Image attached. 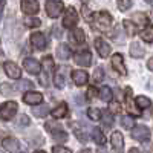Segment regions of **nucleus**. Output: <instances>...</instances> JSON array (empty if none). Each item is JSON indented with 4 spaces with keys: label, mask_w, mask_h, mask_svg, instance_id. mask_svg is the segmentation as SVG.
<instances>
[{
    "label": "nucleus",
    "mask_w": 153,
    "mask_h": 153,
    "mask_svg": "<svg viewBox=\"0 0 153 153\" xmlns=\"http://www.w3.org/2000/svg\"><path fill=\"white\" fill-rule=\"evenodd\" d=\"M112 25V16L106 11H101L94 17V28L98 31H107Z\"/></svg>",
    "instance_id": "1"
},
{
    "label": "nucleus",
    "mask_w": 153,
    "mask_h": 153,
    "mask_svg": "<svg viewBox=\"0 0 153 153\" xmlns=\"http://www.w3.org/2000/svg\"><path fill=\"white\" fill-rule=\"evenodd\" d=\"M17 113V103L16 101H6L5 104L0 106V120L8 121Z\"/></svg>",
    "instance_id": "2"
},
{
    "label": "nucleus",
    "mask_w": 153,
    "mask_h": 153,
    "mask_svg": "<svg viewBox=\"0 0 153 153\" xmlns=\"http://www.w3.org/2000/svg\"><path fill=\"white\" fill-rule=\"evenodd\" d=\"M46 127L49 129L51 135H52V138L55 139V141H58V143H66L68 141V133L63 130L60 126H57L55 123H48Z\"/></svg>",
    "instance_id": "3"
},
{
    "label": "nucleus",
    "mask_w": 153,
    "mask_h": 153,
    "mask_svg": "<svg viewBox=\"0 0 153 153\" xmlns=\"http://www.w3.org/2000/svg\"><path fill=\"white\" fill-rule=\"evenodd\" d=\"M63 3L58 0H48L46 2V14L52 19H57L61 12H63Z\"/></svg>",
    "instance_id": "4"
},
{
    "label": "nucleus",
    "mask_w": 153,
    "mask_h": 153,
    "mask_svg": "<svg viewBox=\"0 0 153 153\" xmlns=\"http://www.w3.org/2000/svg\"><path fill=\"white\" fill-rule=\"evenodd\" d=\"M132 138L136 141H147L150 138V130L146 126H136L132 129Z\"/></svg>",
    "instance_id": "5"
},
{
    "label": "nucleus",
    "mask_w": 153,
    "mask_h": 153,
    "mask_svg": "<svg viewBox=\"0 0 153 153\" xmlns=\"http://www.w3.org/2000/svg\"><path fill=\"white\" fill-rule=\"evenodd\" d=\"M94 45H95V48H97V51H98L100 57H103V58H107V57H109V54H110V45L104 40V38H101V37L95 38Z\"/></svg>",
    "instance_id": "6"
},
{
    "label": "nucleus",
    "mask_w": 153,
    "mask_h": 153,
    "mask_svg": "<svg viewBox=\"0 0 153 153\" xmlns=\"http://www.w3.org/2000/svg\"><path fill=\"white\" fill-rule=\"evenodd\" d=\"M3 68H5V72H6V75L9 76V78H12V80H20V76H22V69L16 65V63L6 61L5 65H3Z\"/></svg>",
    "instance_id": "7"
},
{
    "label": "nucleus",
    "mask_w": 153,
    "mask_h": 153,
    "mask_svg": "<svg viewBox=\"0 0 153 153\" xmlns=\"http://www.w3.org/2000/svg\"><path fill=\"white\" fill-rule=\"evenodd\" d=\"M76 22H78V14H76V11L71 6L66 9V14H65V19H63V26L66 28H74Z\"/></svg>",
    "instance_id": "8"
},
{
    "label": "nucleus",
    "mask_w": 153,
    "mask_h": 153,
    "mask_svg": "<svg viewBox=\"0 0 153 153\" xmlns=\"http://www.w3.org/2000/svg\"><path fill=\"white\" fill-rule=\"evenodd\" d=\"M40 6H38L37 0H22V11L28 16H34L38 12Z\"/></svg>",
    "instance_id": "9"
},
{
    "label": "nucleus",
    "mask_w": 153,
    "mask_h": 153,
    "mask_svg": "<svg viewBox=\"0 0 153 153\" xmlns=\"http://www.w3.org/2000/svg\"><path fill=\"white\" fill-rule=\"evenodd\" d=\"M75 63L78 66H83V68H87V66H91L92 65V55L89 51H83V52H78L75 57H74Z\"/></svg>",
    "instance_id": "10"
},
{
    "label": "nucleus",
    "mask_w": 153,
    "mask_h": 153,
    "mask_svg": "<svg viewBox=\"0 0 153 153\" xmlns=\"http://www.w3.org/2000/svg\"><path fill=\"white\" fill-rule=\"evenodd\" d=\"M23 68L26 69V72H29V74H32V75H38V74H40V71H42L40 63H38L35 58H25Z\"/></svg>",
    "instance_id": "11"
},
{
    "label": "nucleus",
    "mask_w": 153,
    "mask_h": 153,
    "mask_svg": "<svg viewBox=\"0 0 153 153\" xmlns=\"http://www.w3.org/2000/svg\"><path fill=\"white\" fill-rule=\"evenodd\" d=\"M23 101L26 104H31V106H37V104H40L42 101H43V95L40 94V92H34V91H31V92H26L23 95Z\"/></svg>",
    "instance_id": "12"
},
{
    "label": "nucleus",
    "mask_w": 153,
    "mask_h": 153,
    "mask_svg": "<svg viewBox=\"0 0 153 153\" xmlns=\"http://www.w3.org/2000/svg\"><path fill=\"white\" fill-rule=\"evenodd\" d=\"M112 66H113L115 71H117L118 74H121V75L127 74V69H126V65H124V58H123L121 54H115L112 57Z\"/></svg>",
    "instance_id": "13"
},
{
    "label": "nucleus",
    "mask_w": 153,
    "mask_h": 153,
    "mask_svg": "<svg viewBox=\"0 0 153 153\" xmlns=\"http://www.w3.org/2000/svg\"><path fill=\"white\" fill-rule=\"evenodd\" d=\"M31 43H32L34 48H37V49H45V48L48 46L46 37H45V34H42V32H32V34H31Z\"/></svg>",
    "instance_id": "14"
},
{
    "label": "nucleus",
    "mask_w": 153,
    "mask_h": 153,
    "mask_svg": "<svg viewBox=\"0 0 153 153\" xmlns=\"http://www.w3.org/2000/svg\"><path fill=\"white\" fill-rule=\"evenodd\" d=\"M2 144H3V149H5L6 152H9V153H17V152L20 150V143L17 141L16 138H12V136L5 138Z\"/></svg>",
    "instance_id": "15"
},
{
    "label": "nucleus",
    "mask_w": 153,
    "mask_h": 153,
    "mask_svg": "<svg viewBox=\"0 0 153 153\" xmlns=\"http://www.w3.org/2000/svg\"><path fill=\"white\" fill-rule=\"evenodd\" d=\"M110 143H112L115 150H117L118 153H121L123 149H124V136H123V133L121 132H113L112 138H110Z\"/></svg>",
    "instance_id": "16"
},
{
    "label": "nucleus",
    "mask_w": 153,
    "mask_h": 153,
    "mask_svg": "<svg viewBox=\"0 0 153 153\" xmlns=\"http://www.w3.org/2000/svg\"><path fill=\"white\" fill-rule=\"evenodd\" d=\"M87 78H89V75L86 71H80V69H76L72 72V80L76 86H84L87 83Z\"/></svg>",
    "instance_id": "17"
},
{
    "label": "nucleus",
    "mask_w": 153,
    "mask_h": 153,
    "mask_svg": "<svg viewBox=\"0 0 153 153\" xmlns=\"http://www.w3.org/2000/svg\"><path fill=\"white\" fill-rule=\"evenodd\" d=\"M71 55H72V51H71V48H69L66 43L58 45V48H57V57H58L60 60L66 61V60L71 58Z\"/></svg>",
    "instance_id": "18"
},
{
    "label": "nucleus",
    "mask_w": 153,
    "mask_h": 153,
    "mask_svg": "<svg viewBox=\"0 0 153 153\" xmlns=\"http://www.w3.org/2000/svg\"><path fill=\"white\" fill-rule=\"evenodd\" d=\"M129 52L133 58H143L144 54H146V49L143 48V45H139L138 42H133L130 45V49H129Z\"/></svg>",
    "instance_id": "19"
},
{
    "label": "nucleus",
    "mask_w": 153,
    "mask_h": 153,
    "mask_svg": "<svg viewBox=\"0 0 153 153\" xmlns=\"http://www.w3.org/2000/svg\"><path fill=\"white\" fill-rule=\"evenodd\" d=\"M132 20H133V23L136 25V26H141V28L147 26V23H149V19H147V16L144 14V12H135V14L132 16Z\"/></svg>",
    "instance_id": "20"
},
{
    "label": "nucleus",
    "mask_w": 153,
    "mask_h": 153,
    "mask_svg": "<svg viewBox=\"0 0 153 153\" xmlns=\"http://www.w3.org/2000/svg\"><path fill=\"white\" fill-rule=\"evenodd\" d=\"M51 113H52L54 118H65L68 115V104L66 103H60Z\"/></svg>",
    "instance_id": "21"
},
{
    "label": "nucleus",
    "mask_w": 153,
    "mask_h": 153,
    "mask_svg": "<svg viewBox=\"0 0 153 153\" xmlns=\"http://www.w3.org/2000/svg\"><path fill=\"white\" fill-rule=\"evenodd\" d=\"M71 37H72V40H74L75 43H78V45H83V43L86 42L84 31H83V29H80V28H75V29L72 31Z\"/></svg>",
    "instance_id": "22"
},
{
    "label": "nucleus",
    "mask_w": 153,
    "mask_h": 153,
    "mask_svg": "<svg viewBox=\"0 0 153 153\" xmlns=\"http://www.w3.org/2000/svg\"><path fill=\"white\" fill-rule=\"evenodd\" d=\"M66 68H61V69H58V74L55 75V86L57 87H65V84H66Z\"/></svg>",
    "instance_id": "23"
},
{
    "label": "nucleus",
    "mask_w": 153,
    "mask_h": 153,
    "mask_svg": "<svg viewBox=\"0 0 153 153\" xmlns=\"http://www.w3.org/2000/svg\"><path fill=\"white\" fill-rule=\"evenodd\" d=\"M100 98L104 101V103H110L112 101V98H113V94H112V89L110 87H107V86H104V87H101L100 89Z\"/></svg>",
    "instance_id": "24"
},
{
    "label": "nucleus",
    "mask_w": 153,
    "mask_h": 153,
    "mask_svg": "<svg viewBox=\"0 0 153 153\" xmlns=\"http://www.w3.org/2000/svg\"><path fill=\"white\" fill-rule=\"evenodd\" d=\"M92 139L98 144V146H103L106 143V136L103 135V132H101V129H98V127H95V129H92Z\"/></svg>",
    "instance_id": "25"
},
{
    "label": "nucleus",
    "mask_w": 153,
    "mask_h": 153,
    "mask_svg": "<svg viewBox=\"0 0 153 153\" xmlns=\"http://www.w3.org/2000/svg\"><path fill=\"white\" fill-rule=\"evenodd\" d=\"M32 113L35 118H45L46 115L49 113V107L48 106H35L32 109Z\"/></svg>",
    "instance_id": "26"
},
{
    "label": "nucleus",
    "mask_w": 153,
    "mask_h": 153,
    "mask_svg": "<svg viewBox=\"0 0 153 153\" xmlns=\"http://www.w3.org/2000/svg\"><path fill=\"white\" fill-rule=\"evenodd\" d=\"M71 127L74 129L75 136L78 138L80 141H83V143H86V141H87V135H86L84 132H81V129H78V124H76V123H72V124H71Z\"/></svg>",
    "instance_id": "27"
},
{
    "label": "nucleus",
    "mask_w": 153,
    "mask_h": 153,
    "mask_svg": "<svg viewBox=\"0 0 153 153\" xmlns=\"http://www.w3.org/2000/svg\"><path fill=\"white\" fill-rule=\"evenodd\" d=\"M42 25V20L37 19V17H26L25 19V26L28 28H38Z\"/></svg>",
    "instance_id": "28"
},
{
    "label": "nucleus",
    "mask_w": 153,
    "mask_h": 153,
    "mask_svg": "<svg viewBox=\"0 0 153 153\" xmlns=\"http://www.w3.org/2000/svg\"><path fill=\"white\" fill-rule=\"evenodd\" d=\"M101 121H103V126L106 127V129H110V127L113 126V117L110 112H104V117H101Z\"/></svg>",
    "instance_id": "29"
},
{
    "label": "nucleus",
    "mask_w": 153,
    "mask_h": 153,
    "mask_svg": "<svg viewBox=\"0 0 153 153\" xmlns=\"http://www.w3.org/2000/svg\"><path fill=\"white\" fill-rule=\"evenodd\" d=\"M0 92H2V95H14L16 87L12 84H9V83H3L2 86H0Z\"/></svg>",
    "instance_id": "30"
},
{
    "label": "nucleus",
    "mask_w": 153,
    "mask_h": 153,
    "mask_svg": "<svg viewBox=\"0 0 153 153\" xmlns=\"http://www.w3.org/2000/svg\"><path fill=\"white\" fill-rule=\"evenodd\" d=\"M121 126L124 127V129H127V130H132L135 127V120L132 117H123L121 118Z\"/></svg>",
    "instance_id": "31"
},
{
    "label": "nucleus",
    "mask_w": 153,
    "mask_h": 153,
    "mask_svg": "<svg viewBox=\"0 0 153 153\" xmlns=\"http://www.w3.org/2000/svg\"><path fill=\"white\" fill-rule=\"evenodd\" d=\"M135 103H136L139 107H141V109H147V107L152 106V101H150L147 97H136Z\"/></svg>",
    "instance_id": "32"
},
{
    "label": "nucleus",
    "mask_w": 153,
    "mask_h": 153,
    "mask_svg": "<svg viewBox=\"0 0 153 153\" xmlns=\"http://www.w3.org/2000/svg\"><path fill=\"white\" fill-rule=\"evenodd\" d=\"M124 28H126V32L129 34V35H135L136 34V25L130 20H124Z\"/></svg>",
    "instance_id": "33"
},
{
    "label": "nucleus",
    "mask_w": 153,
    "mask_h": 153,
    "mask_svg": "<svg viewBox=\"0 0 153 153\" xmlns=\"http://www.w3.org/2000/svg\"><path fill=\"white\" fill-rule=\"evenodd\" d=\"M43 66H45V71L48 72V74H51L54 71V60H52V57H45L43 58Z\"/></svg>",
    "instance_id": "34"
},
{
    "label": "nucleus",
    "mask_w": 153,
    "mask_h": 153,
    "mask_svg": "<svg viewBox=\"0 0 153 153\" xmlns=\"http://www.w3.org/2000/svg\"><path fill=\"white\" fill-rule=\"evenodd\" d=\"M141 38L147 43H152L153 42V28H146L143 32H141Z\"/></svg>",
    "instance_id": "35"
},
{
    "label": "nucleus",
    "mask_w": 153,
    "mask_h": 153,
    "mask_svg": "<svg viewBox=\"0 0 153 153\" xmlns=\"http://www.w3.org/2000/svg\"><path fill=\"white\" fill-rule=\"evenodd\" d=\"M87 117L91 120H94V121H98V120H101V112L97 107H91L87 110Z\"/></svg>",
    "instance_id": "36"
},
{
    "label": "nucleus",
    "mask_w": 153,
    "mask_h": 153,
    "mask_svg": "<svg viewBox=\"0 0 153 153\" xmlns=\"http://www.w3.org/2000/svg\"><path fill=\"white\" fill-rule=\"evenodd\" d=\"M126 98H127V109H129L133 115H139V110L133 107V103H132V100H130V89L129 87H127V97Z\"/></svg>",
    "instance_id": "37"
},
{
    "label": "nucleus",
    "mask_w": 153,
    "mask_h": 153,
    "mask_svg": "<svg viewBox=\"0 0 153 153\" xmlns=\"http://www.w3.org/2000/svg\"><path fill=\"white\" fill-rule=\"evenodd\" d=\"M103 78H104V71H103V68H97L95 72H94V81H95V83H101V81H103Z\"/></svg>",
    "instance_id": "38"
},
{
    "label": "nucleus",
    "mask_w": 153,
    "mask_h": 153,
    "mask_svg": "<svg viewBox=\"0 0 153 153\" xmlns=\"http://www.w3.org/2000/svg\"><path fill=\"white\" fill-rule=\"evenodd\" d=\"M130 6H132L130 0H118V8H120V11H127Z\"/></svg>",
    "instance_id": "39"
},
{
    "label": "nucleus",
    "mask_w": 153,
    "mask_h": 153,
    "mask_svg": "<svg viewBox=\"0 0 153 153\" xmlns=\"http://www.w3.org/2000/svg\"><path fill=\"white\" fill-rule=\"evenodd\" d=\"M52 153H72L69 149L63 147V146H54L52 147Z\"/></svg>",
    "instance_id": "40"
},
{
    "label": "nucleus",
    "mask_w": 153,
    "mask_h": 153,
    "mask_svg": "<svg viewBox=\"0 0 153 153\" xmlns=\"http://www.w3.org/2000/svg\"><path fill=\"white\" fill-rule=\"evenodd\" d=\"M31 87H32V81H29V80L20 81V89H31Z\"/></svg>",
    "instance_id": "41"
},
{
    "label": "nucleus",
    "mask_w": 153,
    "mask_h": 153,
    "mask_svg": "<svg viewBox=\"0 0 153 153\" xmlns=\"http://www.w3.org/2000/svg\"><path fill=\"white\" fill-rule=\"evenodd\" d=\"M29 123H31V120L26 117V115H22L20 120H19V124L20 126H29Z\"/></svg>",
    "instance_id": "42"
},
{
    "label": "nucleus",
    "mask_w": 153,
    "mask_h": 153,
    "mask_svg": "<svg viewBox=\"0 0 153 153\" xmlns=\"http://www.w3.org/2000/svg\"><path fill=\"white\" fill-rule=\"evenodd\" d=\"M63 35V32H61V29L58 28V26H54V37H57V38H60Z\"/></svg>",
    "instance_id": "43"
},
{
    "label": "nucleus",
    "mask_w": 153,
    "mask_h": 153,
    "mask_svg": "<svg viewBox=\"0 0 153 153\" xmlns=\"http://www.w3.org/2000/svg\"><path fill=\"white\" fill-rule=\"evenodd\" d=\"M147 68H149V69H150V71L153 72V57H152V58H150V60L147 61Z\"/></svg>",
    "instance_id": "44"
},
{
    "label": "nucleus",
    "mask_w": 153,
    "mask_h": 153,
    "mask_svg": "<svg viewBox=\"0 0 153 153\" xmlns=\"http://www.w3.org/2000/svg\"><path fill=\"white\" fill-rule=\"evenodd\" d=\"M87 94H89V98H92V97L97 94V91H95L94 87H91V89H89V92H87Z\"/></svg>",
    "instance_id": "45"
},
{
    "label": "nucleus",
    "mask_w": 153,
    "mask_h": 153,
    "mask_svg": "<svg viewBox=\"0 0 153 153\" xmlns=\"http://www.w3.org/2000/svg\"><path fill=\"white\" fill-rule=\"evenodd\" d=\"M98 153H112V152H110V150H107V149H104L103 146H101V147L98 149Z\"/></svg>",
    "instance_id": "46"
},
{
    "label": "nucleus",
    "mask_w": 153,
    "mask_h": 153,
    "mask_svg": "<svg viewBox=\"0 0 153 153\" xmlns=\"http://www.w3.org/2000/svg\"><path fill=\"white\" fill-rule=\"evenodd\" d=\"M2 16H3V5L0 3V22H2Z\"/></svg>",
    "instance_id": "47"
},
{
    "label": "nucleus",
    "mask_w": 153,
    "mask_h": 153,
    "mask_svg": "<svg viewBox=\"0 0 153 153\" xmlns=\"http://www.w3.org/2000/svg\"><path fill=\"white\" fill-rule=\"evenodd\" d=\"M129 153H141V150H138V149H135V147H133V149H130V152H129Z\"/></svg>",
    "instance_id": "48"
},
{
    "label": "nucleus",
    "mask_w": 153,
    "mask_h": 153,
    "mask_svg": "<svg viewBox=\"0 0 153 153\" xmlns=\"http://www.w3.org/2000/svg\"><path fill=\"white\" fill-rule=\"evenodd\" d=\"M80 153H92V150H91V149H84V150H81Z\"/></svg>",
    "instance_id": "49"
},
{
    "label": "nucleus",
    "mask_w": 153,
    "mask_h": 153,
    "mask_svg": "<svg viewBox=\"0 0 153 153\" xmlns=\"http://www.w3.org/2000/svg\"><path fill=\"white\" fill-rule=\"evenodd\" d=\"M146 2H147L149 5H153V0H146Z\"/></svg>",
    "instance_id": "50"
},
{
    "label": "nucleus",
    "mask_w": 153,
    "mask_h": 153,
    "mask_svg": "<svg viewBox=\"0 0 153 153\" xmlns=\"http://www.w3.org/2000/svg\"><path fill=\"white\" fill-rule=\"evenodd\" d=\"M34 153H46V152H43V150H37V152H34Z\"/></svg>",
    "instance_id": "51"
},
{
    "label": "nucleus",
    "mask_w": 153,
    "mask_h": 153,
    "mask_svg": "<svg viewBox=\"0 0 153 153\" xmlns=\"http://www.w3.org/2000/svg\"><path fill=\"white\" fill-rule=\"evenodd\" d=\"M2 2H5V0H0V3H2Z\"/></svg>",
    "instance_id": "52"
},
{
    "label": "nucleus",
    "mask_w": 153,
    "mask_h": 153,
    "mask_svg": "<svg viewBox=\"0 0 153 153\" xmlns=\"http://www.w3.org/2000/svg\"><path fill=\"white\" fill-rule=\"evenodd\" d=\"M0 153H2V152H0Z\"/></svg>",
    "instance_id": "53"
}]
</instances>
